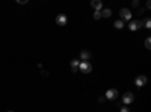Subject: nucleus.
Listing matches in <instances>:
<instances>
[{"mask_svg": "<svg viewBox=\"0 0 151 112\" xmlns=\"http://www.w3.org/2000/svg\"><path fill=\"white\" fill-rule=\"evenodd\" d=\"M80 58H82V61H88L89 58H91V53L88 50H83L82 53H80Z\"/></svg>", "mask_w": 151, "mask_h": 112, "instance_id": "9d476101", "label": "nucleus"}, {"mask_svg": "<svg viewBox=\"0 0 151 112\" xmlns=\"http://www.w3.org/2000/svg\"><path fill=\"white\" fill-rule=\"evenodd\" d=\"M120 14H121V17H122V20H127V21H132V12H130V9H127V8H122Z\"/></svg>", "mask_w": 151, "mask_h": 112, "instance_id": "f03ea898", "label": "nucleus"}, {"mask_svg": "<svg viewBox=\"0 0 151 112\" xmlns=\"http://www.w3.org/2000/svg\"><path fill=\"white\" fill-rule=\"evenodd\" d=\"M94 18L95 20H100L101 18V12H100V11H95V12H94Z\"/></svg>", "mask_w": 151, "mask_h": 112, "instance_id": "ddd939ff", "label": "nucleus"}, {"mask_svg": "<svg viewBox=\"0 0 151 112\" xmlns=\"http://www.w3.org/2000/svg\"><path fill=\"white\" fill-rule=\"evenodd\" d=\"M145 47H147V49H150V47H151V41H150V38L145 40Z\"/></svg>", "mask_w": 151, "mask_h": 112, "instance_id": "4468645a", "label": "nucleus"}, {"mask_svg": "<svg viewBox=\"0 0 151 112\" xmlns=\"http://www.w3.org/2000/svg\"><path fill=\"white\" fill-rule=\"evenodd\" d=\"M116 97H118V89L112 88V89H107V91H106V99H109V100H115Z\"/></svg>", "mask_w": 151, "mask_h": 112, "instance_id": "7ed1b4c3", "label": "nucleus"}, {"mask_svg": "<svg viewBox=\"0 0 151 112\" xmlns=\"http://www.w3.org/2000/svg\"><path fill=\"white\" fill-rule=\"evenodd\" d=\"M79 64H80L79 59H73V61H71V70H73L74 73L79 71Z\"/></svg>", "mask_w": 151, "mask_h": 112, "instance_id": "1a4fd4ad", "label": "nucleus"}, {"mask_svg": "<svg viewBox=\"0 0 151 112\" xmlns=\"http://www.w3.org/2000/svg\"><path fill=\"white\" fill-rule=\"evenodd\" d=\"M145 27H147V29H150V27H151V20H150V18H148L147 21H145Z\"/></svg>", "mask_w": 151, "mask_h": 112, "instance_id": "2eb2a0df", "label": "nucleus"}, {"mask_svg": "<svg viewBox=\"0 0 151 112\" xmlns=\"http://www.w3.org/2000/svg\"><path fill=\"white\" fill-rule=\"evenodd\" d=\"M67 21H68V18H67L65 14H59L57 17H56V23H57L59 26H65Z\"/></svg>", "mask_w": 151, "mask_h": 112, "instance_id": "39448f33", "label": "nucleus"}, {"mask_svg": "<svg viewBox=\"0 0 151 112\" xmlns=\"http://www.w3.org/2000/svg\"><path fill=\"white\" fill-rule=\"evenodd\" d=\"M121 112H130V109H128L127 106H122V108H121Z\"/></svg>", "mask_w": 151, "mask_h": 112, "instance_id": "dca6fc26", "label": "nucleus"}, {"mask_svg": "<svg viewBox=\"0 0 151 112\" xmlns=\"http://www.w3.org/2000/svg\"><path fill=\"white\" fill-rule=\"evenodd\" d=\"M113 26H115L116 29H122V27H124V21H122V20H116Z\"/></svg>", "mask_w": 151, "mask_h": 112, "instance_id": "f8f14e48", "label": "nucleus"}, {"mask_svg": "<svg viewBox=\"0 0 151 112\" xmlns=\"http://www.w3.org/2000/svg\"><path fill=\"white\" fill-rule=\"evenodd\" d=\"M79 71H82L85 74H88L92 71V65H91V62L89 61H82L79 64Z\"/></svg>", "mask_w": 151, "mask_h": 112, "instance_id": "f257e3e1", "label": "nucleus"}, {"mask_svg": "<svg viewBox=\"0 0 151 112\" xmlns=\"http://www.w3.org/2000/svg\"><path fill=\"white\" fill-rule=\"evenodd\" d=\"M100 12H101V17H110V15H112V9H109V8H106V9H103V11H100Z\"/></svg>", "mask_w": 151, "mask_h": 112, "instance_id": "9b49d317", "label": "nucleus"}, {"mask_svg": "<svg viewBox=\"0 0 151 112\" xmlns=\"http://www.w3.org/2000/svg\"><path fill=\"white\" fill-rule=\"evenodd\" d=\"M91 6H92L95 11H101V8H103V3H101L100 0H92V2H91Z\"/></svg>", "mask_w": 151, "mask_h": 112, "instance_id": "6e6552de", "label": "nucleus"}, {"mask_svg": "<svg viewBox=\"0 0 151 112\" xmlns=\"http://www.w3.org/2000/svg\"><path fill=\"white\" fill-rule=\"evenodd\" d=\"M134 83H136V87H139V88H141V87H145V85H147V77L141 74V76H138V77H136Z\"/></svg>", "mask_w": 151, "mask_h": 112, "instance_id": "423d86ee", "label": "nucleus"}, {"mask_svg": "<svg viewBox=\"0 0 151 112\" xmlns=\"http://www.w3.org/2000/svg\"><path fill=\"white\" fill-rule=\"evenodd\" d=\"M9 112H12V111H9Z\"/></svg>", "mask_w": 151, "mask_h": 112, "instance_id": "f3484780", "label": "nucleus"}, {"mask_svg": "<svg viewBox=\"0 0 151 112\" xmlns=\"http://www.w3.org/2000/svg\"><path fill=\"white\" fill-rule=\"evenodd\" d=\"M133 100H134V95H133V93H126V94H124V97H122V102L126 103V105L132 103Z\"/></svg>", "mask_w": 151, "mask_h": 112, "instance_id": "0eeeda50", "label": "nucleus"}, {"mask_svg": "<svg viewBox=\"0 0 151 112\" xmlns=\"http://www.w3.org/2000/svg\"><path fill=\"white\" fill-rule=\"evenodd\" d=\"M128 27H130V30H138V29H141V27H142V21H139V20H133V21H130Z\"/></svg>", "mask_w": 151, "mask_h": 112, "instance_id": "20e7f679", "label": "nucleus"}]
</instances>
